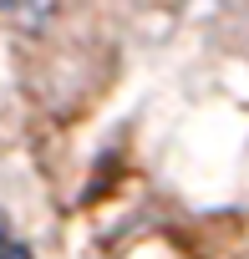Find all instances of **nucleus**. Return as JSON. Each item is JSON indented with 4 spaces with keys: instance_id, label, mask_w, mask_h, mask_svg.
<instances>
[{
    "instance_id": "obj_2",
    "label": "nucleus",
    "mask_w": 249,
    "mask_h": 259,
    "mask_svg": "<svg viewBox=\"0 0 249 259\" xmlns=\"http://www.w3.org/2000/svg\"><path fill=\"white\" fill-rule=\"evenodd\" d=\"M0 244H6V213H0Z\"/></svg>"
},
{
    "instance_id": "obj_1",
    "label": "nucleus",
    "mask_w": 249,
    "mask_h": 259,
    "mask_svg": "<svg viewBox=\"0 0 249 259\" xmlns=\"http://www.w3.org/2000/svg\"><path fill=\"white\" fill-rule=\"evenodd\" d=\"M0 259H31L26 244H0Z\"/></svg>"
}]
</instances>
